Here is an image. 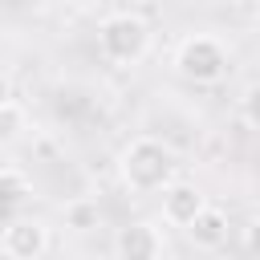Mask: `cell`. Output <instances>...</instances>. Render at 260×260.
I'll return each mask as SVG.
<instances>
[{
  "mask_svg": "<svg viewBox=\"0 0 260 260\" xmlns=\"http://www.w3.org/2000/svg\"><path fill=\"white\" fill-rule=\"evenodd\" d=\"M118 175H122V183H126L130 195H158L162 187L175 183L179 158H175V150H171L162 138L142 134V138H130V142L122 146V154H118Z\"/></svg>",
  "mask_w": 260,
  "mask_h": 260,
  "instance_id": "obj_1",
  "label": "cell"
},
{
  "mask_svg": "<svg viewBox=\"0 0 260 260\" xmlns=\"http://www.w3.org/2000/svg\"><path fill=\"white\" fill-rule=\"evenodd\" d=\"M98 53L110 65H138L150 53V24L138 12H110L98 24Z\"/></svg>",
  "mask_w": 260,
  "mask_h": 260,
  "instance_id": "obj_2",
  "label": "cell"
},
{
  "mask_svg": "<svg viewBox=\"0 0 260 260\" xmlns=\"http://www.w3.org/2000/svg\"><path fill=\"white\" fill-rule=\"evenodd\" d=\"M228 65H232V53L219 37L211 32H191L179 41L175 49V73L195 81V85H215L228 77Z\"/></svg>",
  "mask_w": 260,
  "mask_h": 260,
  "instance_id": "obj_3",
  "label": "cell"
},
{
  "mask_svg": "<svg viewBox=\"0 0 260 260\" xmlns=\"http://www.w3.org/2000/svg\"><path fill=\"white\" fill-rule=\"evenodd\" d=\"M0 252L8 260H41L49 252V223L37 215H16L0 232Z\"/></svg>",
  "mask_w": 260,
  "mask_h": 260,
  "instance_id": "obj_4",
  "label": "cell"
},
{
  "mask_svg": "<svg viewBox=\"0 0 260 260\" xmlns=\"http://www.w3.org/2000/svg\"><path fill=\"white\" fill-rule=\"evenodd\" d=\"M114 260H162L167 256V244H162V232L158 223L150 219H130L114 232Z\"/></svg>",
  "mask_w": 260,
  "mask_h": 260,
  "instance_id": "obj_5",
  "label": "cell"
},
{
  "mask_svg": "<svg viewBox=\"0 0 260 260\" xmlns=\"http://www.w3.org/2000/svg\"><path fill=\"white\" fill-rule=\"evenodd\" d=\"M183 236H187V244L195 248V252H219L223 244H228V236H232V219H228V211H219V207H203L187 228H183Z\"/></svg>",
  "mask_w": 260,
  "mask_h": 260,
  "instance_id": "obj_6",
  "label": "cell"
},
{
  "mask_svg": "<svg viewBox=\"0 0 260 260\" xmlns=\"http://www.w3.org/2000/svg\"><path fill=\"white\" fill-rule=\"evenodd\" d=\"M203 207H207V195H203L195 183L175 179L171 187H162V223H171V228H187Z\"/></svg>",
  "mask_w": 260,
  "mask_h": 260,
  "instance_id": "obj_7",
  "label": "cell"
},
{
  "mask_svg": "<svg viewBox=\"0 0 260 260\" xmlns=\"http://www.w3.org/2000/svg\"><path fill=\"white\" fill-rule=\"evenodd\" d=\"M61 215H65V228H73V232H93L102 223V207L93 199H69L61 207Z\"/></svg>",
  "mask_w": 260,
  "mask_h": 260,
  "instance_id": "obj_8",
  "label": "cell"
},
{
  "mask_svg": "<svg viewBox=\"0 0 260 260\" xmlns=\"http://www.w3.org/2000/svg\"><path fill=\"white\" fill-rule=\"evenodd\" d=\"M24 130H28V114H24V106H16L12 98H8V102H0V146L20 142V138H24Z\"/></svg>",
  "mask_w": 260,
  "mask_h": 260,
  "instance_id": "obj_9",
  "label": "cell"
},
{
  "mask_svg": "<svg viewBox=\"0 0 260 260\" xmlns=\"http://www.w3.org/2000/svg\"><path fill=\"white\" fill-rule=\"evenodd\" d=\"M240 114L252 130H260V81H252L244 93H240Z\"/></svg>",
  "mask_w": 260,
  "mask_h": 260,
  "instance_id": "obj_10",
  "label": "cell"
},
{
  "mask_svg": "<svg viewBox=\"0 0 260 260\" xmlns=\"http://www.w3.org/2000/svg\"><path fill=\"white\" fill-rule=\"evenodd\" d=\"M0 195L12 203V199H24L28 195V183L16 175V171H0Z\"/></svg>",
  "mask_w": 260,
  "mask_h": 260,
  "instance_id": "obj_11",
  "label": "cell"
},
{
  "mask_svg": "<svg viewBox=\"0 0 260 260\" xmlns=\"http://www.w3.org/2000/svg\"><path fill=\"white\" fill-rule=\"evenodd\" d=\"M244 248H248L252 256H260V215H252V219L244 223Z\"/></svg>",
  "mask_w": 260,
  "mask_h": 260,
  "instance_id": "obj_12",
  "label": "cell"
},
{
  "mask_svg": "<svg viewBox=\"0 0 260 260\" xmlns=\"http://www.w3.org/2000/svg\"><path fill=\"white\" fill-rule=\"evenodd\" d=\"M8 98H12V85H8V77L0 73V102H8Z\"/></svg>",
  "mask_w": 260,
  "mask_h": 260,
  "instance_id": "obj_13",
  "label": "cell"
},
{
  "mask_svg": "<svg viewBox=\"0 0 260 260\" xmlns=\"http://www.w3.org/2000/svg\"><path fill=\"white\" fill-rule=\"evenodd\" d=\"M256 20H260V0H256Z\"/></svg>",
  "mask_w": 260,
  "mask_h": 260,
  "instance_id": "obj_14",
  "label": "cell"
},
{
  "mask_svg": "<svg viewBox=\"0 0 260 260\" xmlns=\"http://www.w3.org/2000/svg\"><path fill=\"white\" fill-rule=\"evenodd\" d=\"M0 154H4V146H0Z\"/></svg>",
  "mask_w": 260,
  "mask_h": 260,
  "instance_id": "obj_15",
  "label": "cell"
}]
</instances>
